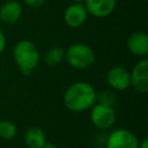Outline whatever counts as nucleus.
Here are the masks:
<instances>
[{"label": "nucleus", "instance_id": "1", "mask_svg": "<svg viewBox=\"0 0 148 148\" xmlns=\"http://www.w3.org/2000/svg\"><path fill=\"white\" fill-rule=\"evenodd\" d=\"M95 88L84 81L72 83L64 94L65 106L73 112H82L90 109L96 103Z\"/></svg>", "mask_w": 148, "mask_h": 148}, {"label": "nucleus", "instance_id": "2", "mask_svg": "<svg viewBox=\"0 0 148 148\" xmlns=\"http://www.w3.org/2000/svg\"><path fill=\"white\" fill-rule=\"evenodd\" d=\"M13 58L20 71L29 75L37 67L40 60V54L37 46L28 39L17 42L13 49Z\"/></svg>", "mask_w": 148, "mask_h": 148}, {"label": "nucleus", "instance_id": "3", "mask_svg": "<svg viewBox=\"0 0 148 148\" xmlns=\"http://www.w3.org/2000/svg\"><path fill=\"white\" fill-rule=\"evenodd\" d=\"M65 58L71 67L75 69H88L94 65L96 56L89 45L75 43L65 50Z\"/></svg>", "mask_w": 148, "mask_h": 148}, {"label": "nucleus", "instance_id": "4", "mask_svg": "<svg viewBox=\"0 0 148 148\" xmlns=\"http://www.w3.org/2000/svg\"><path fill=\"white\" fill-rule=\"evenodd\" d=\"M90 109H91L90 111L91 123L98 130H102V131L109 130L116 123L117 116L113 106H106L99 103L97 104L95 103Z\"/></svg>", "mask_w": 148, "mask_h": 148}, {"label": "nucleus", "instance_id": "5", "mask_svg": "<svg viewBox=\"0 0 148 148\" xmlns=\"http://www.w3.org/2000/svg\"><path fill=\"white\" fill-rule=\"evenodd\" d=\"M139 143L140 141L133 132L126 128H117L108 135L105 148H138Z\"/></svg>", "mask_w": 148, "mask_h": 148}, {"label": "nucleus", "instance_id": "6", "mask_svg": "<svg viewBox=\"0 0 148 148\" xmlns=\"http://www.w3.org/2000/svg\"><path fill=\"white\" fill-rule=\"evenodd\" d=\"M106 82L113 90L124 91L131 87L130 71L123 66L111 67L106 73Z\"/></svg>", "mask_w": 148, "mask_h": 148}, {"label": "nucleus", "instance_id": "7", "mask_svg": "<svg viewBox=\"0 0 148 148\" xmlns=\"http://www.w3.org/2000/svg\"><path fill=\"white\" fill-rule=\"evenodd\" d=\"M130 76L131 87L141 94H146L148 91V60H140L130 72Z\"/></svg>", "mask_w": 148, "mask_h": 148}, {"label": "nucleus", "instance_id": "8", "mask_svg": "<svg viewBox=\"0 0 148 148\" xmlns=\"http://www.w3.org/2000/svg\"><path fill=\"white\" fill-rule=\"evenodd\" d=\"M83 5L88 14L98 18H103L113 13L117 0H84Z\"/></svg>", "mask_w": 148, "mask_h": 148}, {"label": "nucleus", "instance_id": "9", "mask_svg": "<svg viewBox=\"0 0 148 148\" xmlns=\"http://www.w3.org/2000/svg\"><path fill=\"white\" fill-rule=\"evenodd\" d=\"M88 12L83 3H72L69 5L65 13H64V20L65 23L71 28H79L84 24L88 17Z\"/></svg>", "mask_w": 148, "mask_h": 148}, {"label": "nucleus", "instance_id": "10", "mask_svg": "<svg viewBox=\"0 0 148 148\" xmlns=\"http://www.w3.org/2000/svg\"><path fill=\"white\" fill-rule=\"evenodd\" d=\"M128 51L140 58L148 56V36L142 31H135L131 34L126 40Z\"/></svg>", "mask_w": 148, "mask_h": 148}, {"label": "nucleus", "instance_id": "11", "mask_svg": "<svg viewBox=\"0 0 148 148\" xmlns=\"http://www.w3.org/2000/svg\"><path fill=\"white\" fill-rule=\"evenodd\" d=\"M23 14L22 5L16 0H8L0 7V21L3 24L16 23Z\"/></svg>", "mask_w": 148, "mask_h": 148}, {"label": "nucleus", "instance_id": "12", "mask_svg": "<svg viewBox=\"0 0 148 148\" xmlns=\"http://www.w3.org/2000/svg\"><path fill=\"white\" fill-rule=\"evenodd\" d=\"M24 143L29 148H42L46 143L45 132L37 126L29 127L24 133Z\"/></svg>", "mask_w": 148, "mask_h": 148}, {"label": "nucleus", "instance_id": "13", "mask_svg": "<svg viewBox=\"0 0 148 148\" xmlns=\"http://www.w3.org/2000/svg\"><path fill=\"white\" fill-rule=\"evenodd\" d=\"M65 58V50L61 46H52L44 54V61L49 66H58Z\"/></svg>", "mask_w": 148, "mask_h": 148}, {"label": "nucleus", "instance_id": "14", "mask_svg": "<svg viewBox=\"0 0 148 148\" xmlns=\"http://www.w3.org/2000/svg\"><path fill=\"white\" fill-rule=\"evenodd\" d=\"M16 125L10 120H0V138L10 140L16 135Z\"/></svg>", "mask_w": 148, "mask_h": 148}, {"label": "nucleus", "instance_id": "15", "mask_svg": "<svg viewBox=\"0 0 148 148\" xmlns=\"http://www.w3.org/2000/svg\"><path fill=\"white\" fill-rule=\"evenodd\" d=\"M96 102L106 106H113L117 102V96L113 90H103L96 94Z\"/></svg>", "mask_w": 148, "mask_h": 148}, {"label": "nucleus", "instance_id": "16", "mask_svg": "<svg viewBox=\"0 0 148 148\" xmlns=\"http://www.w3.org/2000/svg\"><path fill=\"white\" fill-rule=\"evenodd\" d=\"M46 0H23V2L28 6V7H31V8H38V7H42L44 3H45Z\"/></svg>", "mask_w": 148, "mask_h": 148}, {"label": "nucleus", "instance_id": "17", "mask_svg": "<svg viewBox=\"0 0 148 148\" xmlns=\"http://www.w3.org/2000/svg\"><path fill=\"white\" fill-rule=\"evenodd\" d=\"M5 47H6V36H5L3 31L0 28V53L3 52Z\"/></svg>", "mask_w": 148, "mask_h": 148}, {"label": "nucleus", "instance_id": "18", "mask_svg": "<svg viewBox=\"0 0 148 148\" xmlns=\"http://www.w3.org/2000/svg\"><path fill=\"white\" fill-rule=\"evenodd\" d=\"M138 148H148V140L147 139H143L142 141H140Z\"/></svg>", "mask_w": 148, "mask_h": 148}, {"label": "nucleus", "instance_id": "19", "mask_svg": "<svg viewBox=\"0 0 148 148\" xmlns=\"http://www.w3.org/2000/svg\"><path fill=\"white\" fill-rule=\"evenodd\" d=\"M42 148H59V147H57V146H54V145H51V143H47V142H46Z\"/></svg>", "mask_w": 148, "mask_h": 148}, {"label": "nucleus", "instance_id": "20", "mask_svg": "<svg viewBox=\"0 0 148 148\" xmlns=\"http://www.w3.org/2000/svg\"><path fill=\"white\" fill-rule=\"evenodd\" d=\"M72 2H74V3H83L84 0H72Z\"/></svg>", "mask_w": 148, "mask_h": 148}]
</instances>
